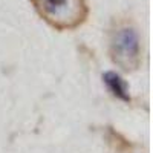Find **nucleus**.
Listing matches in <instances>:
<instances>
[{
  "mask_svg": "<svg viewBox=\"0 0 153 153\" xmlns=\"http://www.w3.org/2000/svg\"><path fill=\"white\" fill-rule=\"evenodd\" d=\"M37 14L57 31H72L86 22V0H31Z\"/></svg>",
  "mask_w": 153,
  "mask_h": 153,
  "instance_id": "obj_2",
  "label": "nucleus"
},
{
  "mask_svg": "<svg viewBox=\"0 0 153 153\" xmlns=\"http://www.w3.org/2000/svg\"><path fill=\"white\" fill-rule=\"evenodd\" d=\"M103 81L104 84L107 86L109 92L121 101H126V103H129L130 101V94H129V84L126 83V80L123 76L117 72H106L103 75Z\"/></svg>",
  "mask_w": 153,
  "mask_h": 153,
  "instance_id": "obj_3",
  "label": "nucleus"
},
{
  "mask_svg": "<svg viewBox=\"0 0 153 153\" xmlns=\"http://www.w3.org/2000/svg\"><path fill=\"white\" fill-rule=\"evenodd\" d=\"M107 139H109V144L118 153H127V152H130V149H132L130 143L127 141L121 133L115 132L112 127H109V130H107Z\"/></svg>",
  "mask_w": 153,
  "mask_h": 153,
  "instance_id": "obj_4",
  "label": "nucleus"
},
{
  "mask_svg": "<svg viewBox=\"0 0 153 153\" xmlns=\"http://www.w3.org/2000/svg\"><path fill=\"white\" fill-rule=\"evenodd\" d=\"M109 55L113 65L124 72H133L141 66V35L130 20H118L112 25L109 32Z\"/></svg>",
  "mask_w": 153,
  "mask_h": 153,
  "instance_id": "obj_1",
  "label": "nucleus"
}]
</instances>
